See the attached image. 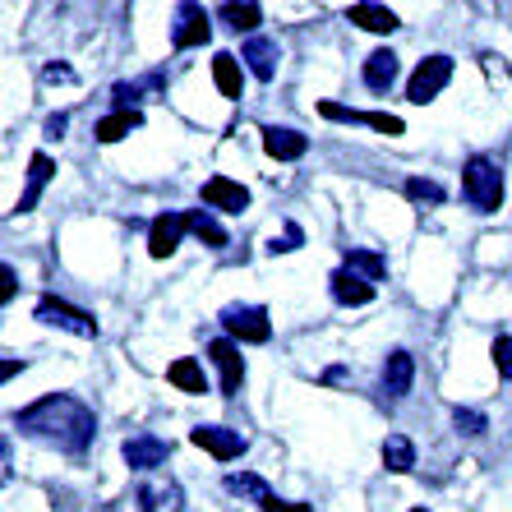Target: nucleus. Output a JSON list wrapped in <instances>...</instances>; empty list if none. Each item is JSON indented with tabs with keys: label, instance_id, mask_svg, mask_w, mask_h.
<instances>
[{
	"label": "nucleus",
	"instance_id": "nucleus-1",
	"mask_svg": "<svg viewBox=\"0 0 512 512\" xmlns=\"http://www.w3.org/2000/svg\"><path fill=\"white\" fill-rule=\"evenodd\" d=\"M14 429H24L28 439L51 443L60 453H84L97 434V420L79 397L56 393V397H42V402L24 406V411L14 416Z\"/></svg>",
	"mask_w": 512,
	"mask_h": 512
},
{
	"label": "nucleus",
	"instance_id": "nucleus-2",
	"mask_svg": "<svg viewBox=\"0 0 512 512\" xmlns=\"http://www.w3.org/2000/svg\"><path fill=\"white\" fill-rule=\"evenodd\" d=\"M462 194L476 213H494L503 203V171L494 157H471L462 167Z\"/></svg>",
	"mask_w": 512,
	"mask_h": 512
},
{
	"label": "nucleus",
	"instance_id": "nucleus-3",
	"mask_svg": "<svg viewBox=\"0 0 512 512\" xmlns=\"http://www.w3.org/2000/svg\"><path fill=\"white\" fill-rule=\"evenodd\" d=\"M448 79H453V60L448 56H429L416 65V74H411V84H406V97L416 102V107H425V102H434V97L448 88Z\"/></svg>",
	"mask_w": 512,
	"mask_h": 512
},
{
	"label": "nucleus",
	"instance_id": "nucleus-4",
	"mask_svg": "<svg viewBox=\"0 0 512 512\" xmlns=\"http://www.w3.org/2000/svg\"><path fill=\"white\" fill-rule=\"evenodd\" d=\"M208 37H213V19H208V10H203V5H194V0L176 5V24H171V47H176V51H190V47H203Z\"/></svg>",
	"mask_w": 512,
	"mask_h": 512
},
{
	"label": "nucleus",
	"instance_id": "nucleus-5",
	"mask_svg": "<svg viewBox=\"0 0 512 512\" xmlns=\"http://www.w3.org/2000/svg\"><path fill=\"white\" fill-rule=\"evenodd\" d=\"M222 328H227L236 342H268L273 337V323L263 305H227L222 310Z\"/></svg>",
	"mask_w": 512,
	"mask_h": 512
},
{
	"label": "nucleus",
	"instance_id": "nucleus-6",
	"mask_svg": "<svg viewBox=\"0 0 512 512\" xmlns=\"http://www.w3.org/2000/svg\"><path fill=\"white\" fill-rule=\"evenodd\" d=\"M37 319L42 323H51V328H65V333H74V337H97V319L88 310H74L70 300H42L37 305Z\"/></svg>",
	"mask_w": 512,
	"mask_h": 512
},
{
	"label": "nucleus",
	"instance_id": "nucleus-7",
	"mask_svg": "<svg viewBox=\"0 0 512 512\" xmlns=\"http://www.w3.org/2000/svg\"><path fill=\"white\" fill-rule=\"evenodd\" d=\"M411 383H416V360H411V351H393V356L383 360V397L388 402H402L406 393H411Z\"/></svg>",
	"mask_w": 512,
	"mask_h": 512
},
{
	"label": "nucleus",
	"instance_id": "nucleus-8",
	"mask_svg": "<svg viewBox=\"0 0 512 512\" xmlns=\"http://www.w3.org/2000/svg\"><path fill=\"white\" fill-rule=\"evenodd\" d=\"M203 208H213V213H245L250 208V190L227 176H213L203 185Z\"/></svg>",
	"mask_w": 512,
	"mask_h": 512
},
{
	"label": "nucleus",
	"instance_id": "nucleus-9",
	"mask_svg": "<svg viewBox=\"0 0 512 512\" xmlns=\"http://www.w3.org/2000/svg\"><path fill=\"white\" fill-rule=\"evenodd\" d=\"M190 439L199 443V448H208L213 457H222V462H231V457L245 453V439H240L236 429H227V425H199Z\"/></svg>",
	"mask_w": 512,
	"mask_h": 512
},
{
	"label": "nucleus",
	"instance_id": "nucleus-10",
	"mask_svg": "<svg viewBox=\"0 0 512 512\" xmlns=\"http://www.w3.org/2000/svg\"><path fill=\"white\" fill-rule=\"evenodd\" d=\"M190 231V222L180 213H162L153 222V231H148V254L153 259H167V254H176V245H180V236Z\"/></svg>",
	"mask_w": 512,
	"mask_h": 512
},
{
	"label": "nucleus",
	"instance_id": "nucleus-11",
	"mask_svg": "<svg viewBox=\"0 0 512 512\" xmlns=\"http://www.w3.org/2000/svg\"><path fill=\"white\" fill-rule=\"evenodd\" d=\"M208 356H213V365L222 370V393H240V383H245V360H240V346L222 337V342L208 346Z\"/></svg>",
	"mask_w": 512,
	"mask_h": 512
},
{
	"label": "nucleus",
	"instance_id": "nucleus-12",
	"mask_svg": "<svg viewBox=\"0 0 512 512\" xmlns=\"http://www.w3.org/2000/svg\"><path fill=\"white\" fill-rule=\"evenodd\" d=\"M171 457V443L167 439H153V434H139V439H125V462L134 471H153Z\"/></svg>",
	"mask_w": 512,
	"mask_h": 512
},
{
	"label": "nucleus",
	"instance_id": "nucleus-13",
	"mask_svg": "<svg viewBox=\"0 0 512 512\" xmlns=\"http://www.w3.org/2000/svg\"><path fill=\"white\" fill-rule=\"evenodd\" d=\"M328 286H333L337 305H370L374 300V282L370 277H360V273H351V268H337V273L328 277Z\"/></svg>",
	"mask_w": 512,
	"mask_h": 512
},
{
	"label": "nucleus",
	"instance_id": "nucleus-14",
	"mask_svg": "<svg viewBox=\"0 0 512 512\" xmlns=\"http://www.w3.org/2000/svg\"><path fill=\"white\" fill-rule=\"evenodd\" d=\"M51 176H56V162H51L47 153H33V162H28V185H24V194H19V203H14V213H33Z\"/></svg>",
	"mask_w": 512,
	"mask_h": 512
},
{
	"label": "nucleus",
	"instance_id": "nucleus-15",
	"mask_svg": "<svg viewBox=\"0 0 512 512\" xmlns=\"http://www.w3.org/2000/svg\"><path fill=\"white\" fill-rule=\"evenodd\" d=\"M240 60L250 65L254 79H263V84H268V79L277 74V60H282V56H277V42H273V37H259V33H254L250 42H245V51H240Z\"/></svg>",
	"mask_w": 512,
	"mask_h": 512
},
{
	"label": "nucleus",
	"instance_id": "nucleus-16",
	"mask_svg": "<svg viewBox=\"0 0 512 512\" xmlns=\"http://www.w3.org/2000/svg\"><path fill=\"white\" fill-rule=\"evenodd\" d=\"M305 148H310V139L300 130H286V125L263 130V153L277 157V162H296V157H305Z\"/></svg>",
	"mask_w": 512,
	"mask_h": 512
},
{
	"label": "nucleus",
	"instance_id": "nucleus-17",
	"mask_svg": "<svg viewBox=\"0 0 512 512\" xmlns=\"http://www.w3.org/2000/svg\"><path fill=\"white\" fill-rule=\"evenodd\" d=\"M323 116L328 120H351V125H374V130H383V134H402V120L379 116V111H351V107H337V102H323Z\"/></svg>",
	"mask_w": 512,
	"mask_h": 512
},
{
	"label": "nucleus",
	"instance_id": "nucleus-18",
	"mask_svg": "<svg viewBox=\"0 0 512 512\" xmlns=\"http://www.w3.org/2000/svg\"><path fill=\"white\" fill-rule=\"evenodd\" d=\"M346 19L360 28H370V33H393L397 28V14L388 10V5H374V0H360V5H351L346 10Z\"/></svg>",
	"mask_w": 512,
	"mask_h": 512
},
{
	"label": "nucleus",
	"instance_id": "nucleus-19",
	"mask_svg": "<svg viewBox=\"0 0 512 512\" xmlns=\"http://www.w3.org/2000/svg\"><path fill=\"white\" fill-rule=\"evenodd\" d=\"M393 84H397V56H393V51H374V56L365 60V88L388 93Z\"/></svg>",
	"mask_w": 512,
	"mask_h": 512
},
{
	"label": "nucleus",
	"instance_id": "nucleus-20",
	"mask_svg": "<svg viewBox=\"0 0 512 512\" xmlns=\"http://www.w3.org/2000/svg\"><path fill=\"white\" fill-rule=\"evenodd\" d=\"M222 24H227L231 33H254V28L263 24V10L254 0H227V5H222Z\"/></svg>",
	"mask_w": 512,
	"mask_h": 512
},
{
	"label": "nucleus",
	"instance_id": "nucleus-21",
	"mask_svg": "<svg viewBox=\"0 0 512 512\" xmlns=\"http://www.w3.org/2000/svg\"><path fill=\"white\" fill-rule=\"evenodd\" d=\"M139 125H143L139 111H111L107 120H97V139H102V143H120L130 130H139Z\"/></svg>",
	"mask_w": 512,
	"mask_h": 512
},
{
	"label": "nucleus",
	"instance_id": "nucleus-22",
	"mask_svg": "<svg viewBox=\"0 0 512 512\" xmlns=\"http://www.w3.org/2000/svg\"><path fill=\"white\" fill-rule=\"evenodd\" d=\"M185 222H190V231L199 240H208L213 250H222L227 245V231L217 227V217H213V208H194V213H185Z\"/></svg>",
	"mask_w": 512,
	"mask_h": 512
},
{
	"label": "nucleus",
	"instance_id": "nucleus-23",
	"mask_svg": "<svg viewBox=\"0 0 512 512\" xmlns=\"http://www.w3.org/2000/svg\"><path fill=\"white\" fill-rule=\"evenodd\" d=\"M213 79L222 88V97H240V60L231 51H217L213 56Z\"/></svg>",
	"mask_w": 512,
	"mask_h": 512
},
{
	"label": "nucleus",
	"instance_id": "nucleus-24",
	"mask_svg": "<svg viewBox=\"0 0 512 512\" xmlns=\"http://www.w3.org/2000/svg\"><path fill=\"white\" fill-rule=\"evenodd\" d=\"M167 379L176 383L180 393H208V379H203L199 360H176V365L167 370Z\"/></svg>",
	"mask_w": 512,
	"mask_h": 512
},
{
	"label": "nucleus",
	"instance_id": "nucleus-25",
	"mask_svg": "<svg viewBox=\"0 0 512 512\" xmlns=\"http://www.w3.org/2000/svg\"><path fill=\"white\" fill-rule=\"evenodd\" d=\"M383 462H388V471H411V466H416V448H411V439L393 434V439L383 443Z\"/></svg>",
	"mask_w": 512,
	"mask_h": 512
},
{
	"label": "nucleus",
	"instance_id": "nucleus-26",
	"mask_svg": "<svg viewBox=\"0 0 512 512\" xmlns=\"http://www.w3.org/2000/svg\"><path fill=\"white\" fill-rule=\"evenodd\" d=\"M346 268L360 277H370V282H379L383 273H388V263H383V254H370V250H351L346 254Z\"/></svg>",
	"mask_w": 512,
	"mask_h": 512
},
{
	"label": "nucleus",
	"instance_id": "nucleus-27",
	"mask_svg": "<svg viewBox=\"0 0 512 512\" xmlns=\"http://www.w3.org/2000/svg\"><path fill=\"white\" fill-rule=\"evenodd\" d=\"M227 489H231V494H240V499H254V503L273 499V494H268V485H263L259 476H245V471H240V476H227Z\"/></svg>",
	"mask_w": 512,
	"mask_h": 512
},
{
	"label": "nucleus",
	"instance_id": "nucleus-28",
	"mask_svg": "<svg viewBox=\"0 0 512 512\" xmlns=\"http://www.w3.org/2000/svg\"><path fill=\"white\" fill-rule=\"evenodd\" d=\"M406 199H411V203H420V208H425V203H429V208H434V203H443V185H439V180H406Z\"/></svg>",
	"mask_w": 512,
	"mask_h": 512
},
{
	"label": "nucleus",
	"instance_id": "nucleus-29",
	"mask_svg": "<svg viewBox=\"0 0 512 512\" xmlns=\"http://www.w3.org/2000/svg\"><path fill=\"white\" fill-rule=\"evenodd\" d=\"M453 420H457V429H462V434H471V439H476V434H485V416H480V411H462V406H457Z\"/></svg>",
	"mask_w": 512,
	"mask_h": 512
},
{
	"label": "nucleus",
	"instance_id": "nucleus-30",
	"mask_svg": "<svg viewBox=\"0 0 512 512\" xmlns=\"http://www.w3.org/2000/svg\"><path fill=\"white\" fill-rule=\"evenodd\" d=\"M494 365H499V374L512 383V337H499V342H494Z\"/></svg>",
	"mask_w": 512,
	"mask_h": 512
},
{
	"label": "nucleus",
	"instance_id": "nucleus-31",
	"mask_svg": "<svg viewBox=\"0 0 512 512\" xmlns=\"http://www.w3.org/2000/svg\"><path fill=\"white\" fill-rule=\"evenodd\" d=\"M296 245H300V227H286V236H282V240H273L268 250H273V254L282 250V254H286V250H296Z\"/></svg>",
	"mask_w": 512,
	"mask_h": 512
},
{
	"label": "nucleus",
	"instance_id": "nucleus-32",
	"mask_svg": "<svg viewBox=\"0 0 512 512\" xmlns=\"http://www.w3.org/2000/svg\"><path fill=\"white\" fill-rule=\"evenodd\" d=\"M263 512H310L305 503H286V499H268L263 503Z\"/></svg>",
	"mask_w": 512,
	"mask_h": 512
},
{
	"label": "nucleus",
	"instance_id": "nucleus-33",
	"mask_svg": "<svg viewBox=\"0 0 512 512\" xmlns=\"http://www.w3.org/2000/svg\"><path fill=\"white\" fill-rule=\"evenodd\" d=\"M42 79H47V84H56V79H60V84H70L74 74L65 70V65H47V70H42Z\"/></svg>",
	"mask_w": 512,
	"mask_h": 512
},
{
	"label": "nucleus",
	"instance_id": "nucleus-34",
	"mask_svg": "<svg viewBox=\"0 0 512 512\" xmlns=\"http://www.w3.org/2000/svg\"><path fill=\"white\" fill-rule=\"evenodd\" d=\"M14 296V268H0V300Z\"/></svg>",
	"mask_w": 512,
	"mask_h": 512
},
{
	"label": "nucleus",
	"instance_id": "nucleus-35",
	"mask_svg": "<svg viewBox=\"0 0 512 512\" xmlns=\"http://www.w3.org/2000/svg\"><path fill=\"white\" fill-rule=\"evenodd\" d=\"M65 125H70V116H51L47 120V134H56V139H60V130H65Z\"/></svg>",
	"mask_w": 512,
	"mask_h": 512
}]
</instances>
